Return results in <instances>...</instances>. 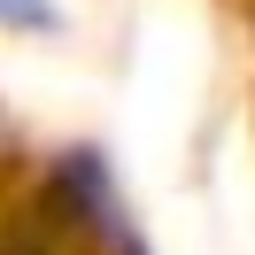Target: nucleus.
I'll return each instance as SVG.
<instances>
[{"mask_svg":"<svg viewBox=\"0 0 255 255\" xmlns=\"http://www.w3.org/2000/svg\"><path fill=\"white\" fill-rule=\"evenodd\" d=\"M0 23H23V31H47V23H54V8H47V0H0Z\"/></svg>","mask_w":255,"mask_h":255,"instance_id":"nucleus-1","label":"nucleus"}]
</instances>
